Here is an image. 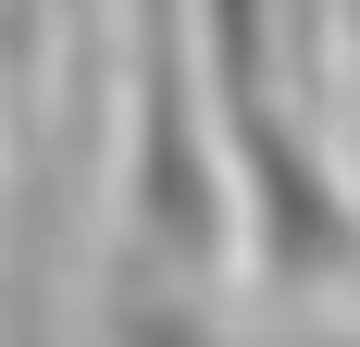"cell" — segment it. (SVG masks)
<instances>
[{
  "mask_svg": "<svg viewBox=\"0 0 360 347\" xmlns=\"http://www.w3.org/2000/svg\"><path fill=\"white\" fill-rule=\"evenodd\" d=\"M249 261V211L224 162L186 0H124V149H112V285L224 298Z\"/></svg>",
  "mask_w": 360,
  "mask_h": 347,
  "instance_id": "1",
  "label": "cell"
},
{
  "mask_svg": "<svg viewBox=\"0 0 360 347\" xmlns=\"http://www.w3.org/2000/svg\"><path fill=\"white\" fill-rule=\"evenodd\" d=\"M335 37H348V63H360V0H335Z\"/></svg>",
  "mask_w": 360,
  "mask_h": 347,
  "instance_id": "2",
  "label": "cell"
},
{
  "mask_svg": "<svg viewBox=\"0 0 360 347\" xmlns=\"http://www.w3.org/2000/svg\"><path fill=\"white\" fill-rule=\"evenodd\" d=\"M0 112H13V63H0Z\"/></svg>",
  "mask_w": 360,
  "mask_h": 347,
  "instance_id": "3",
  "label": "cell"
},
{
  "mask_svg": "<svg viewBox=\"0 0 360 347\" xmlns=\"http://www.w3.org/2000/svg\"><path fill=\"white\" fill-rule=\"evenodd\" d=\"M348 298H360V273H348Z\"/></svg>",
  "mask_w": 360,
  "mask_h": 347,
  "instance_id": "4",
  "label": "cell"
}]
</instances>
